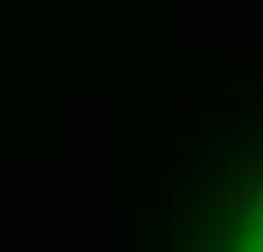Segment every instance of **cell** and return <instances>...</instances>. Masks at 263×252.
Listing matches in <instances>:
<instances>
[{
	"mask_svg": "<svg viewBox=\"0 0 263 252\" xmlns=\"http://www.w3.org/2000/svg\"><path fill=\"white\" fill-rule=\"evenodd\" d=\"M247 192V205L223 242L226 252H263V175Z\"/></svg>",
	"mask_w": 263,
	"mask_h": 252,
	"instance_id": "1",
	"label": "cell"
}]
</instances>
